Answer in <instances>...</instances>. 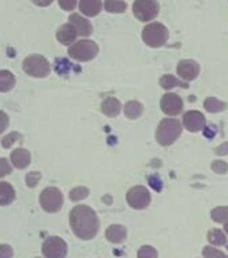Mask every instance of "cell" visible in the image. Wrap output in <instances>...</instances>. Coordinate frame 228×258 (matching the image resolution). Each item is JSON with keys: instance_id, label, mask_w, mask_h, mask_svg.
Segmentation results:
<instances>
[{"instance_id": "6da1fadb", "label": "cell", "mask_w": 228, "mask_h": 258, "mask_svg": "<svg viewBox=\"0 0 228 258\" xmlns=\"http://www.w3.org/2000/svg\"><path fill=\"white\" fill-rule=\"evenodd\" d=\"M70 226L77 237L84 241H89L98 234L100 221L92 207L77 206L70 213Z\"/></svg>"}, {"instance_id": "7a4b0ae2", "label": "cell", "mask_w": 228, "mask_h": 258, "mask_svg": "<svg viewBox=\"0 0 228 258\" xmlns=\"http://www.w3.org/2000/svg\"><path fill=\"white\" fill-rule=\"evenodd\" d=\"M181 124L176 118H164L161 121L156 131L157 143L163 147H169L180 137Z\"/></svg>"}, {"instance_id": "3957f363", "label": "cell", "mask_w": 228, "mask_h": 258, "mask_svg": "<svg viewBox=\"0 0 228 258\" xmlns=\"http://www.w3.org/2000/svg\"><path fill=\"white\" fill-rule=\"evenodd\" d=\"M98 51H100V48H98L96 42L82 39L78 40V42H74V44L70 46L68 55L71 56L72 59L80 60V62H89V60L94 59L98 55Z\"/></svg>"}, {"instance_id": "277c9868", "label": "cell", "mask_w": 228, "mask_h": 258, "mask_svg": "<svg viewBox=\"0 0 228 258\" xmlns=\"http://www.w3.org/2000/svg\"><path fill=\"white\" fill-rule=\"evenodd\" d=\"M168 28L161 23H149L142 30V39L149 47H161L167 43Z\"/></svg>"}, {"instance_id": "5b68a950", "label": "cell", "mask_w": 228, "mask_h": 258, "mask_svg": "<svg viewBox=\"0 0 228 258\" xmlns=\"http://www.w3.org/2000/svg\"><path fill=\"white\" fill-rule=\"evenodd\" d=\"M22 68L30 77L34 78H44L50 74V63L44 56L39 54H32L27 56L22 63Z\"/></svg>"}, {"instance_id": "8992f818", "label": "cell", "mask_w": 228, "mask_h": 258, "mask_svg": "<svg viewBox=\"0 0 228 258\" xmlns=\"http://www.w3.org/2000/svg\"><path fill=\"white\" fill-rule=\"evenodd\" d=\"M40 206L47 213H58L63 206V195L55 187H47L40 192Z\"/></svg>"}, {"instance_id": "52a82bcc", "label": "cell", "mask_w": 228, "mask_h": 258, "mask_svg": "<svg viewBox=\"0 0 228 258\" xmlns=\"http://www.w3.org/2000/svg\"><path fill=\"white\" fill-rule=\"evenodd\" d=\"M159 11L157 0H136L133 3V14L140 22H150L159 15Z\"/></svg>"}, {"instance_id": "ba28073f", "label": "cell", "mask_w": 228, "mask_h": 258, "mask_svg": "<svg viewBox=\"0 0 228 258\" xmlns=\"http://www.w3.org/2000/svg\"><path fill=\"white\" fill-rule=\"evenodd\" d=\"M126 202L133 209L144 210L150 203V192L144 185H136L129 189L126 194Z\"/></svg>"}, {"instance_id": "9c48e42d", "label": "cell", "mask_w": 228, "mask_h": 258, "mask_svg": "<svg viewBox=\"0 0 228 258\" xmlns=\"http://www.w3.org/2000/svg\"><path fill=\"white\" fill-rule=\"evenodd\" d=\"M42 254L47 258H62L67 254V245L59 237H48L42 245Z\"/></svg>"}, {"instance_id": "30bf717a", "label": "cell", "mask_w": 228, "mask_h": 258, "mask_svg": "<svg viewBox=\"0 0 228 258\" xmlns=\"http://www.w3.org/2000/svg\"><path fill=\"white\" fill-rule=\"evenodd\" d=\"M161 110L168 116H177L183 110V100L175 93H167L161 98Z\"/></svg>"}, {"instance_id": "8fae6325", "label": "cell", "mask_w": 228, "mask_h": 258, "mask_svg": "<svg viewBox=\"0 0 228 258\" xmlns=\"http://www.w3.org/2000/svg\"><path fill=\"white\" fill-rule=\"evenodd\" d=\"M200 72V66L196 60L192 59H183L177 64V74L181 80L188 82V81L196 80Z\"/></svg>"}, {"instance_id": "7c38bea8", "label": "cell", "mask_w": 228, "mask_h": 258, "mask_svg": "<svg viewBox=\"0 0 228 258\" xmlns=\"http://www.w3.org/2000/svg\"><path fill=\"white\" fill-rule=\"evenodd\" d=\"M183 124L189 132H200L205 126V117L197 110H189L183 117Z\"/></svg>"}, {"instance_id": "4fadbf2b", "label": "cell", "mask_w": 228, "mask_h": 258, "mask_svg": "<svg viewBox=\"0 0 228 258\" xmlns=\"http://www.w3.org/2000/svg\"><path fill=\"white\" fill-rule=\"evenodd\" d=\"M68 22L74 26L77 30V34L81 36H89L92 35L93 32V26L88 19H85L78 14H71L68 18Z\"/></svg>"}, {"instance_id": "5bb4252c", "label": "cell", "mask_w": 228, "mask_h": 258, "mask_svg": "<svg viewBox=\"0 0 228 258\" xmlns=\"http://www.w3.org/2000/svg\"><path fill=\"white\" fill-rule=\"evenodd\" d=\"M77 30L74 28L71 23L63 24V26H60L58 28V31H56V39L59 40L60 43L64 44V46H68V44L74 43L77 40Z\"/></svg>"}, {"instance_id": "9a60e30c", "label": "cell", "mask_w": 228, "mask_h": 258, "mask_svg": "<svg viewBox=\"0 0 228 258\" xmlns=\"http://www.w3.org/2000/svg\"><path fill=\"white\" fill-rule=\"evenodd\" d=\"M11 161L15 168L24 169L27 168L30 163H31V155H30L27 149L18 148L15 151H12Z\"/></svg>"}, {"instance_id": "2e32d148", "label": "cell", "mask_w": 228, "mask_h": 258, "mask_svg": "<svg viewBox=\"0 0 228 258\" xmlns=\"http://www.w3.org/2000/svg\"><path fill=\"white\" fill-rule=\"evenodd\" d=\"M80 10L88 18L97 16L102 10V0H80Z\"/></svg>"}, {"instance_id": "e0dca14e", "label": "cell", "mask_w": 228, "mask_h": 258, "mask_svg": "<svg viewBox=\"0 0 228 258\" xmlns=\"http://www.w3.org/2000/svg\"><path fill=\"white\" fill-rule=\"evenodd\" d=\"M126 227L122 225H112L106 230V239L113 243H122L126 239Z\"/></svg>"}, {"instance_id": "ac0fdd59", "label": "cell", "mask_w": 228, "mask_h": 258, "mask_svg": "<svg viewBox=\"0 0 228 258\" xmlns=\"http://www.w3.org/2000/svg\"><path fill=\"white\" fill-rule=\"evenodd\" d=\"M121 102L114 97H108V98H105L102 105H101V110L104 113L105 116L108 117H116L120 114L121 112Z\"/></svg>"}, {"instance_id": "d6986e66", "label": "cell", "mask_w": 228, "mask_h": 258, "mask_svg": "<svg viewBox=\"0 0 228 258\" xmlns=\"http://www.w3.org/2000/svg\"><path fill=\"white\" fill-rule=\"evenodd\" d=\"M15 201V189L7 181H0V206L11 205Z\"/></svg>"}, {"instance_id": "ffe728a7", "label": "cell", "mask_w": 228, "mask_h": 258, "mask_svg": "<svg viewBox=\"0 0 228 258\" xmlns=\"http://www.w3.org/2000/svg\"><path fill=\"white\" fill-rule=\"evenodd\" d=\"M15 76L8 70H0V92H10L15 86Z\"/></svg>"}, {"instance_id": "44dd1931", "label": "cell", "mask_w": 228, "mask_h": 258, "mask_svg": "<svg viewBox=\"0 0 228 258\" xmlns=\"http://www.w3.org/2000/svg\"><path fill=\"white\" fill-rule=\"evenodd\" d=\"M160 85L161 88L165 89V90H169V89L176 88V86H180V88L187 89L188 88V84L185 81L177 80L175 76H171V74H167V76H163L160 78Z\"/></svg>"}, {"instance_id": "7402d4cb", "label": "cell", "mask_w": 228, "mask_h": 258, "mask_svg": "<svg viewBox=\"0 0 228 258\" xmlns=\"http://www.w3.org/2000/svg\"><path fill=\"white\" fill-rule=\"evenodd\" d=\"M124 112H125V116L128 117V118H138V117L142 114L144 112V106L140 104V102H137V101H129L128 104L125 105L124 108Z\"/></svg>"}, {"instance_id": "603a6c76", "label": "cell", "mask_w": 228, "mask_h": 258, "mask_svg": "<svg viewBox=\"0 0 228 258\" xmlns=\"http://www.w3.org/2000/svg\"><path fill=\"white\" fill-rule=\"evenodd\" d=\"M104 7L110 14H122L126 11L128 6L122 0H105Z\"/></svg>"}, {"instance_id": "cb8c5ba5", "label": "cell", "mask_w": 228, "mask_h": 258, "mask_svg": "<svg viewBox=\"0 0 228 258\" xmlns=\"http://www.w3.org/2000/svg\"><path fill=\"white\" fill-rule=\"evenodd\" d=\"M204 108L207 112L209 113H217L221 112V110H224L227 108V104L225 102H221L215 97H208L207 100L204 101Z\"/></svg>"}, {"instance_id": "d4e9b609", "label": "cell", "mask_w": 228, "mask_h": 258, "mask_svg": "<svg viewBox=\"0 0 228 258\" xmlns=\"http://www.w3.org/2000/svg\"><path fill=\"white\" fill-rule=\"evenodd\" d=\"M208 241L213 246H223L227 243V237L225 234L219 229H212L208 231Z\"/></svg>"}, {"instance_id": "484cf974", "label": "cell", "mask_w": 228, "mask_h": 258, "mask_svg": "<svg viewBox=\"0 0 228 258\" xmlns=\"http://www.w3.org/2000/svg\"><path fill=\"white\" fill-rule=\"evenodd\" d=\"M211 218L216 223H225L228 221V206L216 207L211 211Z\"/></svg>"}, {"instance_id": "4316f807", "label": "cell", "mask_w": 228, "mask_h": 258, "mask_svg": "<svg viewBox=\"0 0 228 258\" xmlns=\"http://www.w3.org/2000/svg\"><path fill=\"white\" fill-rule=\"evenodd\" d=\"M89 197V188L86 187H75L70 191V199L72 202H80Z\"/></svg>"}, {"instance_id": "83f0119b", "label": "cell", "mask_w": 228, "mask_h": 258, "mask_svg": "<svg viewBox=\"0 0 228 258\" xmlns=\"http://www.w3.org/2000/svg\"><path fill=\"white\" fill-rule=\"evenodd\" d=\"M137 255L140 258H156L159 255V253H157V250L155 247H152V246L145 245L138 250Z\"/></svg>"}, {"instance_id": "f1b7e54d", "label": "cell", "mask_w": 228, "mask_h": 258, "mask_svg": "<svg viewBox=\"0 0 228 258\" xmlns=\"http://www.w3.org/2000/svg\"><path fill=\"white\" fill-rule=\"evenodd\" d=\"M203 255L205 258H215V257H227V254L220 251V250H216L215 247H211V246H205L204 250H203Z\"/></svg>"}, {"instance_id": "f546056e", "label": "cell", "mask_w": 228, "mask_h": 258, "mask_svg": "<svg viewBox=\"0 0 228 258\" xmlns=\"http://www.w3.org/2000/svg\"><path fill=\"white\" fill-rule=\"evenodd\" d=\"M19 137L20 135L18 132H12L10 133V135H7L6 137H3V139H2V145H3V148H11L12 144H14Z\"/></svg>"}, {"instance_id": "4dcf8cb0", "label": "cell", "mask_w": 228, "mask_h": 258, "mask_svg": "<svg viewBox=\"0 0 228 258\" xmlns=\"http://www.w3.org/2000/svg\"><path fill=\"white\" fill-rule=\"evenodd\" d=\"M12 172V167L7 159L2 157L0 159V177H4Z\"/></svg>"}, {"instance_id": "1f68e13d", "label": "cell", "mask_w": 228, "mask_h": 258, "mask_svg": "<svg viewBox=\"0 0 228 258\" xmlns=\"http://www.w3.org/2000/svg\"><path fill=\"white\" fill-rule=\"evenodd\" d=\"M40 180V172H30L26 177V181H27V185L30 188H34L36 187V184L39 183Z\"/></svg>"}, {"instance_id": "d6a6232c", "label": "cell", "mask_w": 228, "mask_h": 258, "mask_svg": "<svg viewBox=\"0 0 228 258\" xmlns=\"http://www.w3.org/2000/svg\"><path fill=\"white\" fill-rule=\"evenodd\" d=\"M212 169L216 173H225L228 171V164L223 160H215L212 163Z\"/></svg>"}, {"instance_id": "836d02e7", "label": "cell", "mask_w": 228, "mask_h": 258, "mask_svg": "<svg viewBox=\"0 0 228 258\" xmlns=\"http://www.w3.org/2000/svg\"><path fill=\"white\" fill-rule=\"evenodd\" d=\"M59 6L64 11H72L77 7V0H58Z\"/></svg>"}, {"instance_id": "e575fe53", "label": "cell", "mask_w": 228, "mask_h": 258, "mask_svg": "<svg viewBox=\"0 0 228 258\" xmlns=\"http://www.w3.org/2000/svg\"><path fill=\"white\" fill-rule=\"evenodd\" d=\"M8 124H10V118L6 113L0 110V135L8 128Z\"/></svg>"}, {"instance_id": "d590c367", "label": "cell", "mask_w": 228, "mask_h": 258, "mask_svg": "<svg viewBox=\"0 0 228 258\" xmlns=\"http://www.w3.org/2000/svg\"><path fill=\"white\" fill-rule=\"evenodd\" d=\"M14 255L11 246L8 245H0V258H8Z\"/></svg>"}, {"instance_id": "8d00e7d4", "label": "cell", "mask_w": 228, "mask_h": 258, "mask_svg": "<svg viewBox=\"0 0 228 258\" xmlns=\"http://www.w3.org/2000/svg\"><path fill=\"white\" fill-rule=\"evenodd\" d=\"M215 153L217 156H224V155H228V141L224 143V144L219 145L216 149H215Z\"/></svg>"}, {"instance_id": "74e56055", "label": "cell", "mask_w": 228, "mask_h": 258, "mask_svg": "<svg viewBox=\"0 0 228 258\" xmlns=\"http://www.w3.org/2000/svg\"><path fill=\"white\" fill-rule=\"evenodd\" d=\"M32 3H35L36 6H39V7H47L50 4L54 2V0H31Z\"/></svg>"}, {"instance_id": "f35d334b", "label": "cell", "mask_w": 228, "mask_h": 258, "mask_svg": "<svg viewBox=\"0 0 228 258\" xmlns=\"http://www.w3.org/2000/svg\"><path fill=\"white\" fill-rule=\"evenodd\" d=\"M224 231L228 234V221L224 223Z\"/></svg>"}]
</instances>
